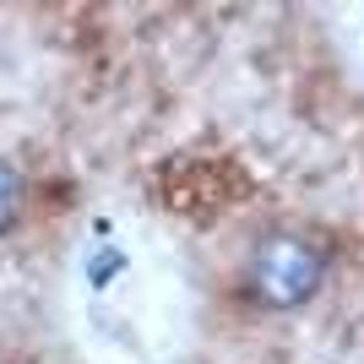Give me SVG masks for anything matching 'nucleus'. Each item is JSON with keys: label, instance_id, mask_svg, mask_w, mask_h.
I'll return each mask as SVG.
<instances>
[{"label": "nucleus", "instance_id": "nucleus-1", "mask_svg": "<svg viewBox=\"0 0 364 364\" xmlns=\"http://www.w3.org/2000/svg\"><path fill=\"white\" fill-rule=\"evenodd\" d=\"M326 267H332V245L321 234H310V228H267L245 250L240 283L261 310H299L326 283Z\"/></svg>", "mask_w": 364, "mask_h": 364}, {"label": "nucleus", "instance_id": "nucleus-2", "mask_svg": "<svg viewBox=\"0 0 364 364\" xmlns=\"http://www.w3.org/2000/svg\"><path fill=\"white\" fill-rule=\"evenodd\" d=\"M22 201H28V196H22V174H16V168L0 158V240L16 228V218H22Z\"/></svg>", "mask_w": 364, "mask_h": 364}]
</instances>
